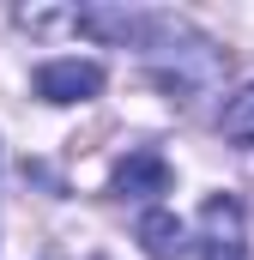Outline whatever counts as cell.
Returning <instances> with one entry per match:
<instances>
[{"label":"cell","instance_id":"cell-1","mask_svg":"<svg viewBox=\"0 0 254 260\" xmlns=\"http://www.w3.org/2000/svg\"><path fill=\"white\" fill-rule=\"evenodd\" d=\"M200 260H248L242 242V206L230 194H212L200 206Z\"/></svg>","mask_w":254,"mask_h":260},{"label":"cell","instance_id":"cell-2","mask_svg":"<svg viewBox=\"0 0 254 260\" xmlns=\"http://www.w3.org/2000/svg\"><path fill=\"white\" fill-rule=\"evenodd\" d=\"M97 91H103V67L97 61L61 55V61L37 67V97H43V103H91Z\"/></svg>","mask_w":254,"mask_h":260},{"label":"cell","instance_id":"cell-3","mask_svg":"<svg viewBox=\"0 0 254 260\" xmlns=\"http://www.w3.org/2000/svg\"><path fill=\"white\" fill-rule=\"evenodd\" d=\"M109 188H115L121 200H151V194H170V164H164V151H151V145L127 151L121 164H115V176H109Z\"/></svg>","mask_w":254,"mask_h":260},{"label":"cell","instance_id":"cell-4","mask_svg":"<svg viewBox=\"0 0 254 260\" xmlns=\"http://www.w3.org/2000/svg\"><path fill=\"white\" fill-rule=\"evenodd\" d=\"M133 236H139V248H145L151 260H182V254H188V224H182L170 206H151V212L139 218Z\"/></svg>","mask_w":254,"mask_h":260},{"label":"cell","instance_id":"cell-5","mask_svg":"<svg viewBox=\"0 0 254 260\" xmlns=\"http://www.w3.org/2000/svg\"><path fill=\"white\" fill-rule=\"evenodd\" d=\"M218 127H224V139H236V145H254V79L230 97V103H224Z\"/></svg>","mask_w":254,"mask_h":260}]
</instances>
